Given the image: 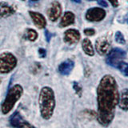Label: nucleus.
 <instances>
[{"instance_id":"obj_1","label":"nucleus","mask_w":128,"mask_h":128,"mask_svg":"<svg viewBox=\"0 0 128 128\" xmlns=\"http://www.w3.org/2000/svg\"><path fill=\"white\" fill-rule=\"evenodd\" d=\"M98 120L107 126L114 118L116 106L119 102L118 86L114 77L106 74L101 79L97 90Z\"/></svg>"},{"instance_id":"obj_2","label":"nucleus","mask_w":128,"mask_h":128,"mask_svg":"<svg viewBox=\"0 0 128 128\" xmlns=\"http://www.w3.org/2000/svg\"><path fill=\"white\" fill-rule=\"evenodd\" d=\"M38 102L42 117L44 119L50 118L53 115L55 106V98L53 90L48 86L43 87L40 92Z\"/></svg>"},{"instance_id":"obj_3","label":"nucleus","mask_w":128,"mask_h":128,"mask_svg":"<svg viewBox=\"0 0 128 128\" xmlns=\"http://www.w3.org/2000/svg\"><path fill=\"white\" fill-rule=\"evenodd\" d=\"M22 92V87L18 84L14 85L10 88L2 105V111L3 114H8L13 109L15 103L21 98Z\"/></svg>"},{"instance_id":"obj_4","label":"nucleus","mask_w":128,"mask_h":128,"mask_svg":"<svg viewBox=\"0 0 128 128\" xmlns=\"http://www.w3.org/2000/svg\"><path fill=\"white\" fill-rule=\"evenodd\" d=\"M17 59L10 53H3L0 54V73H9L15 67Z\"/></svg>"},{"instance_id":"obj_5","label":"nucleus","mask_w":128,"mask_h":128,"mask_svg":"<svg viewBox=\"0 0 128 128\" xmlns=\"http://www.w3.org/2000/svg\"><path fill=\"white\" fill-rule=\"evenodd\" d=\"M126 58V52L120 48H114L111 50L106 58V62L109 66L118 68L119 64Z\"/></svg>"},{"instance_id":"obj_6","label":"nucleus","mask_w":128,"mask_h":128,"mask_svg":"<svg viewBox=\"0 0 128 128\" xmlns=\"http://www.w3.org/2000/svg\"><path fill=\"white\" fill-rule=\"evenodd\" d=\"M106 16V12L102 8L94 7L89 9L86 13V18L90 22H99Z\"/></svg>"},{"instance_id":"obj_7","label":"nucleus","mask_w":128,"mask_h":128,"mask_svg":"<svg viewBox=\"0 0 128 128\" xmlns=\"http://www.w3.org/2000/svg\"><path fill=\"white\" fill-rule=\"evenodd\" d=\"M95 48L97 52L101 55L109 54L110 51V43L106 37H101L96 40Z\"/></svg>"},{"instance_id":"obj_8","label":"nucleus","mask_w":128,"mask_h":128,"mask_svg":"<svg viewBox=\"0 0 128 128\" xmlns=\"http://www.w3.org/2000/svg\"><path fill=\"white\" fill-rule=\"evenodd\" d=\"M62 13V7L58 2H54L51 3L50 8L47 10V15L50 20L52 22L57 21Z\"/></svg>"},{"instance_id":"obj_9","label":"nucleus","mask_w":128,"mask_h":128,"mask_svg":"<svg viewBox=\"0 0 128 128\" xmlns=\"http://www.w3.org/2000/svg\"><path fill=\"white\" fill-rule=\"evenodd\" d=\"M64 42L67 44H75L78 42L80 39V33L79 31L74 29H70L67 30L64 33Z\"/></svg>"},{"instance_id":"obj_10","label":"nucleus","mask_w":128,"mask_h":128,"mask_svg":"<svg viewBox=\"0 0 128 128\" xmlns=\"http://www.w3.org/2000/svg\"><path fill=\"white\" fill-rule=\"evenodd\" d=\"M29 14L30 15V17L33 20V22L34 23V25L37 26L39 29H42L46 26V18H44V16L38 12H34V11H30Z\"/></svg>"},{"instance_id":"obj_11","label":"nucleus","mask_w":128,"mask_h":128,"mask_svg":"<svg viewBox=\"0 0 128 128\" xmlns=\"http://www.w3.org/2000/svg\"><path fill=\"white\" fill-rule=\"evenodd\" d=\"M74 66V62L70 59H66L58 66V71L62 75H68L72 71Z\"/></svg>"},{"instance_id":"obj_12","label":"nucleus","mask_w":128,"mask_h":128,"mask_svg":"<svg viewBox=\"0 0 128 128\" xmlns=\"http://www.w3.org/2000/svg\"><path fill=\"white\" fill-rule=\"evenodd\" d=\"M74 19H75V16L72 12L70 11L66 12L62 16L61 22H60V26L65 27L67 26H70L74 22Z\"/></svg>"},{"instance_id":"obj_13","label":"nucleus","mask_w":128,"mask_h":128,"mask_svg":"<svg viewBox=\"0 0 128 128\" xmlns=\"http://www.w3.org/2000/svg\"><path fill=\"white\" fill-rule=\"evenodd\" d=\"M14 10L5 2H0V18H6L13 14Z\"/></svg>"},{"instance_id":"obj_14","label":"nucleus","mask_w":128,"mask_h":128,"mask_svg":"<svg viewBox=\"0 0 128 128\" xmlns=\"http://www.w3.org/2000/svg\"><path fill=\"white\" fill-rule=\"evenodd\" d=\"M118 105L121 109L124 110H128V89H125L122 91L121 95L119 96Z\"/></svg>"},{"instance_id":"obj_15","label":"nucleus","mask_w":128,"mask_h":128,"mask_svg":"<svg viewBox=\"0 0 128 128\" xmlns=\"http://www.w3.org/2000/svg\"><path fill=\"white\" fill-rule=\"evenodd\" d=\"M23 122H24L23 118H22L21 114H20L18 111L14 112V114L12 115L10 118V125L14 128H18L23 123Z\"/></svg>"},{"instance_id":"obj_16","label":"nucleus","mask_w":128,"mask_h":128,"mask_svg":"<svg viewBox=\"0 0 128 128\" xmlns=\"http://www.w3.org/2000/svg\"><path fill=\"white\" fill-rule=\"evenodd\" d=\"M82 46L83 51L85 52L87 55L93 56L94 54V50L93 49V46H92L91 42L88 38H85L83 40L82 43Z\"/></svg>"},{"instance_id":"obj_17","label":"nucleus","mask_w":128,"mask_h":128,"mask_svg":"<svg viewBox=\"0 0 128 128\" xmlns=\"http://www.w3.org/2000/svg\"><path fill=\"white\" fill-rule=\"evenodd\" d=\"M118 69L120 70V72H121L123 75L128 77V63L122 61L118 66Z\"/></svg>"},{"instance_id":"obj_18","label":"nucleus","mask_w":128,"mask_h":128,"mask_svg":"<svg viewBox=\"0 0 128 128\" xmlns=\"http://www.w3.org/2000/svg\"><path fill=\"white\" fill-rule=\"evenodd\" d=\"M26 35H27L28 39H29L30 41H32V42L35 41V40L37 39V38H38L37 32H36L35 30H32V29H28L27 30Z\"/></svg>"},{"instance_id":"obj_19","label":"nucleus","mask_w":128,"mask_h":128,"mask_svg":"<svg viewBox=\"0 0 128 128\" xmlns=\"http://www.w3.org/2000/svg\"><path fill=\"white\" fill-rule=\"evenodd\" d=\"M115 41L119 44H125L126 40L124 38V36L120 31H117L115 33Z\"/></svg>"},{"instance_id":"obj_20","label":"nucleus","mask_w":128,"mask_h":128,"mask_svg":"<svg viewBox=\"0 0 128 128\" xmlns=\"http://www.w3.org/2000/svg\"><path fill=\"white\" fill-rule=\"evenodd\" d=\"M74 89L75 90L76 93H77L79 96L82 94V87L80 86L79 84H78L77 82H74Z\"/></svg>"},{"instance_id":"obj_21","label":"nucleus","mask_w":128,"mask_h":128,"mask_svg":"<svg viewBox=\"0 0 128 128\" xmlns=\"http://www.w3.org/2000/svg\"><path fill=\"white\" fill-rule=\"evenodd\" d=\"M84 34L87 36H92L95 34V31L94 29H91V28H87V29L84 30Z\"/></svg>"},{"instance_id":"obj_22","label":"nucleus","mask_w":128,"mask_h":128,"mask_svg":"<svg viewBox=\"0 0 128 128\" xmlns=\"http://www.w3.org/2000/svg\"><path fill=\"white\" fill-rule=\"evenodd\" d=\"M18 128H35L34 126H32L31 124H30L29 122H27L26 121H24L23 123Z\"/></svg>"},{"instance_id":"obj_23","label":"nucleus","mask_w":128,"mask_h":128,"mask_svg":"<svg viewBox=\"0 0 128 128\" xmlns=\"http://www.w3.org/2000/svg\"><path fill=\"white\" fill-rule=\"evenodd\" d=\"M38 54L40 55V57L45 58L46 57V52L45 50L43 49V48H39V49H38Z\"/></svg>"},{"instance_id":"obj_24","label":"nucleus","mask_w":128,"mask_h":128,"mask_svg":"<svg viewBox=\"0 0 128 128\" xmlns=\"http://www.w3.org/2000/svg\"><path fill=\"white\" fill-rule=\"evenodd\" d=\"M97 1H98V4H100V5H101V6H105V7H107V6H108L107 2L104 1V0H97Z\"/></svg>"},{"instance_id":"obj_25","label":"nucleus","mask_w":128,"mask_h":128,"mask_svg":"<svg viewBox=\"0 0 128 128\" xmlns=\"http://www.w3.org/2000/svg\"><path fill=\"white\" fill-rule=\"evenodd\" d=\"M45 34H46V41H47V42H50V38H51V35H52V34H51L48 30H46V31H45Z\"/></svg>"},{"instance_id":"obj_26","label":"nucleus","mask_w":128,"mask_h":128,"mask_svg":"<svg viewBox=\"0 0 128 128\" xmlns=\"http://www.w3.org/2000/svg\"><path fill=\"white\" fill-rule=\"evenodd\" d=\"M109 2L111 3V5L116 7V6H118V0H109Z\"/></svg>"},{"instance_id":"obj_27","label":"nucleus","mask_w":128,"mask_h":128,"mask_svg":"<svg viewBox=\"0 0 128 128\" xmlns=\"http://www.w3.org/2000/svg\"><path fill=\"white\" fill-rule=\"evenodd\" d=\"M126 22L128 23V13H127V14L126 15Z\"/></svg>"},{"instance_id":"obj_28","label":"nucleus","mask_w":128,"mask_h":128,"mask_svg":"<svg viewBox=\"0 0 128 128\" xmlns=\"http://www.w3.org/2000/svg\"><path fill=\"white\" fill-rule=\"evenodd\" d=\"M72 1H74L75 2H81V0H72Z\"/></svg>"},{"instance_id":"obj_29","label":"nucleus","mask_w":128,"mask_h":128,"mask_svg":"<svg viewBox=\"0 0 128 128\" xmlns=\"http://www.w3.org/2000/svg\"><path fill=\"white\" fill-rule=\"evenodd\" d=\"M87 1H95V0H87Z\"/></svg>"},{"instance_id":"obj_30","label":"nucleus","mask_w":128,"mask_h":128,"mask_svg":"<svg viewBox=\"0 0 128 128\" xmlns=\"http://www.w3.org/2000/svg\"><path fill=\"white\" fill-rule=\"evenodd\" d=\"M1 82H2V79H1V78H0V83H1Z\"/></svg>"},{"instance_id":"obj_31","label":"nucleus","mask_w":128,"mask_h":128,"mask_svg":"<svg viewBox=\"0 0 128 128\" xmlns=\"http://www.w3.org/2000/svg\"><path fill=\"white\" fill-rule=\"evenodd\" d=\"M32 1H37V0H32Z\"/></svg>"}]
</instances>
